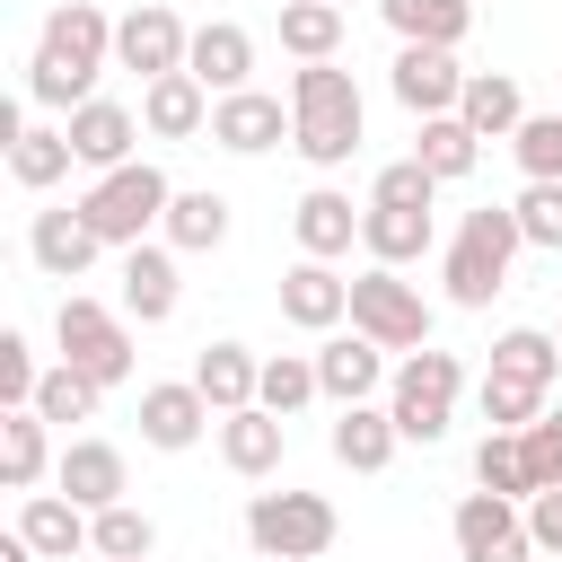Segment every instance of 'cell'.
I'll return each mask as SVG.
<instances>
[{"label":"cell","instance_id":"cell-15","mask_svg":"<svg viewBox=\"0 0 562 562\" xmlns=\"http://www.w3.org/2000/svg\"><path fill=\"white\" fill-rule=\"evenodd\" d=\"M211 422H220V413H211V395H202L193 378L140 386V439H149V448H167V457H176V448H193Z\"/></svg>","mask_w":562,"mask_h":562},{"label":"cell","instance_id":"cell-2","mask_svg":"<svg viewBox=\"0 0 562 562\" xmlns=\"http://www.w3.org/2000/svg\"><path fill=\"white\" fill-rule=\"evenodd\" d=\"M360 132H369V114H360L351 70H334V61H299V70H290V149H299L307 167H351Z\"/></svg>","mask_w":562,"mask_h":562},{"label":"cell","instance_id":"cell-32","mask_svg":"<svg viewBox=\"0 0 562 562\" xmlns=\"http://www.w3.org/2000/svg\"><path fill=\"white\" fill-rule=\"evenodd\" d=\"M70 167H79V149H70V132H53V123H26V132L9 140V176H18L26 193H53Z\"/></svg>","mask_w":562,"mask_h":562},{"label":"cell","instance_id":"cell-27","mask_svg":"<svg viewBox=\"0 0 562 562\" xmlns=\"http://www.w3.org/2000/svg\"><path fill=\"white\" fill-rule=\"evenodd\" d=\"M193 386L211 395V413H237V404H255V386H263V360H255L246 342H202V360H193Z\"/></svg>","mask_w":562,"mask_h":562},{"label":"cell","instance_id":"cell-16","mask_svg":"<svg viewBox=\"0 0 562 562\" xmlns=\"http://www.w3.org/2000/svg\"><path fill=\"white\" fill-rule=\"evenodd\" d=\"M53 483L97 518V509H114V501L132 492V465H123V448H114V439H70V448H61V465H53Z\"/></svg>","mask_w":562,"mask_h":562},{"label":"cell","instance_id":"cell-4","mask_svg":"<svg viewBox=\"0 0 562 562\" xmlns=\"http://www.w3.org/2000/svg\"><path fill=\"white\" fill-rule=\"evenodd\" d=\"M167 202H176V184L149 167V158H132V167H105L88 193H79V211H88V228L123 255V246H140L149 228H167Z\"/></svg>","mask_w":562,"mask_h":562},{"label":"cell","instance_id":"cell-41","mask_svg":"<svg viewBox=\"0 0 562 562\" xmlns=\"http://www.w3.org/2000/svg\"><path fill=\"white\" fill-rule=\"evenodd\" d=\"M509 149H518L527 184H562V114H527V123L509 132Z\"/></svg>","mask_w":562,"mask_h":562},{"label":"cell","instance_id":"cell-1","mask_svg":"<svg viewBox=\"0 0 562 562\" xmlns=\"http://www.w3.org/2000/svg\"><path fill=\"white\" fill-rule=\"evenodd\" d=\"M105 61H114V18L97 0H61L26 53V97L35 105H88Z\"/></svg>","mask_w":562,"mask_h":562},{"label":"cell","instance_id":"cell-43","mask_svg":"<svg viewBox=\"0 0 562 562\" xmlns=\"http://www.w3.org/2000/svg\"><path fill=\"white\" fill-rule=\"evenodd\" d=\"M35 386H44V369H35V351H26V334H0V413H18V404H35Z\"/></svg>","mask_w":562,"mask_h":562},{"label":"cell","instance_id":"cell-3","mask_svg":"<svg viewBox=\"0 0 562 562\" xmlns=\"http://www.w3.org/2000/svg\"><path fill=\"white\" fill-rule=\"evenodd\" d=\"M518 246H527V228H518V211H509V202L465 211V220H457V237H448V255H439L448 307H492V299L509 290V255H518Z\"/></svg>","mask_w":562,"mask_h":562},{"label":"cell","instance_id":"cell-28","mask_svg":"<svg viewBox=\"0 0 562 562\" xmlns=\"http://www.w3.org/2000/svg\"><path fill=\"white\" fill-rule=\"evenodd\" d=\"M378 18L395 26V44H465L474 26V0H378Z\"/></svg>","mask_w":562,"mask_h":562},{"label":"cell","instance_id":"cell-45","mask_svg":"<svg viewBox=\"0 0 562 562\" xmlns=\"http://www.w3.org/2000/svg\"><path fill=\"white\" fill-rule=\"evenodd\" d=\"M518 228H527V246H562V184H527L518 202Z\"/></svg>","mask_w":562,"mask_h":562},{"label":"cell","instance_id":"cell-22","mask_svg":"<svg viewBox=\"0 0 562 562\" xmlns=\"http://www.w3.org/2000/svg\"><path fill=\"white\" fill-rule=\"evenodd\" d=\"M114 281H123V316H140V325H167L176 316V290H184L176 281V246H149V237L123 246V272Z\"/></svg>","mask_w":562,"mask_h":562},{"label":"cell","instance_id":"cell-12","mask_svg":"<svg viewBox=\"0 0 562 562\" xmlns=\"http://www.w3.org/2000/svg\"><path fill=\"white\" fill-rule=\"evenodd\" d=\"M211 140H220L228 158H263V149H281V140H290V105H281V97H263V88H237V97H220V105H211Z\"/></svg>","mask_w":562,"mask_h":562},{"label":"cell","instance_id":"cell-33","mask_svg":"<svg viewBox=\"0 0 562 562\" xmlns=\"http://www.w3.org/2000/svg\"><path fill=\"white\" fill-rule=\"evenodd\" d=\"M167 246H176V255H211V246H228V193H211V184L176 193V202H167Z\"/></svg>","mask_w":562,"mask_h":562},{"label":"cell","instance_id":"cell-48","mask_svg":"<svg viewBox=\"0 0 562 562\" xmlns=\"http://www.w3.org/2000/svg\"><path fill=\"white\" fill-rule=\"evenodd\" d=\"M553 342H562V325H553Z\"/></svg>","mask_w":562,"mask_h":562},{"label":"cell","instance_id":"cell-18","mask_svg":"<svg viewBox=\"0 0 562 562\" xmlns=\"http://www.w3.org/2000/svg\"><path fill=\"white\" fill-rule=\"evenodd\" d=\"M70 149H79V167H132V140H140V114L132 105H114V97H88V105H70Z\"/></svg>","mask_w":562,"mask_h":562},{"label":"cell","instance_id":"cell-20","mask_svg":"<svg viewBox=\"0 0 562 562\" xmlns=\"http://www.w3.org/2000/svg\"><path fill=\"white\" fill-rule=\"evenodd\" d=\"M18 536L44 553V562H70V553H97V518L70 501V492H26L18 509Z\"/></svg>","mask_w":562,"mask_h":562},{"label":"cell","instance_id":"cell-44","mask_svg":"<svg viewBox=\"0 0 562 562\" xmlns=\"http://www.w3.org/2000/svg\"><path fill=\"white\" fill-rule=\"evenodd\" d=\"M518 448H527V474H536V492H553V483H562V413H536V422L518 430Z\"/></svg>","mask_w":562,"mask_h":562},{"label":"cell","instance_id":"cell-10","mask_svg":"<svg viewBox=\"0 0 562 562\" xmlns=\"http://www.w3.org/2000/svg\"><path fill=\"white\" fill-rule=\"evenodd\" d=\"M184 53H193V26H184L176 9H158V0H140V9L114 18V61L140 70V88L167 79V70H184Z\"/></svg>","mask_w":562,"mask_h":562},{"label":"cell","instance_id":"cell-46","mask_svg":"<svg viewBox=\"0 0 562 562\" xmlns=\"http://www.w3.org/2000/svg\"><path fill=\"white\" fill-rule=\"evenodd\" d=\"M527 536H536V553H553V562H562V483L527 501Z\"/></svg>","mask_w":562,"mask_h":562},{"label":"cell","instance_id":"cell-6","mask_svg":"<svg viewBox=\"0 0 562 562\" xmlns=\"http://www.w3.org/2000/svg\"><path fill=\"white\" fill-rule=\"evenodd\" d=\"M246 544L263 562H316L334 544V501L325 492H255L246 501Z\"/></svg>","mask_w":562,"mask_h":562},{"label":"cell","instance_id":"cell-47","mask_svg":"<svg viewBox=\"0 0 562 562\" xmlns=\"http://www.w3.org/2000/svg\"><path fill=\"white\" fill-rule=\"evenodd\" d=\"M0 562H44V553H35L26 536H9V544H0Z\"/></svg>","mask_w":562,"mask_h":562},{"label":"cell","instance_id":"cell-9","mask_svg":"<svg viewBox=\"0 0 562 562\" xmlns=\"http://www.w3.org/2000/svg\"><path fill=\"white\" fill-rule=\"evenodd\" d=\"M448 536H457V562H527L536 553L527 501H501V492H465L457 518H448Z\"/></svg>","mask_w":562,"mask_h":562},{"label":"cell","instance_id":"cell-25","mask_svg":"<svg viewBox=\"0 0 562 562\" xmlns=\"http://www.w3.org/2000/svg\"><path fill=\"white\" fill-rule=\"evenodd\" d=\"M290 228H299V255H351V237H360V211H351V193H334V184H307L299 202H290Z\"/></svg>","mask_w":562,"mask_h":562},{"label":"cell","instance_id":"cell-17","mask_svg":"<svg viewBox=\"0 0 562 562\" xmlns=\"http://www.w3.org/2000/svg\"><path fill=\"white\" fill-rule=\"evenodd\" d=\"M211 88L193 79V70H167V79H149L140 88V132L149 140H193V132H211Z\"/></svg>","mask_w":562,"mask_h":562},{"label":"cell","instance_id":"cell-38","mask_svg":"<svg viewBox=\"0 0 562 562\" xmlns=\"http://www.w3.org/2000/svg\"><path fill=\"white\" fill-rule=\"evenodd\" d=\"M97 404H105V386H97L88 369H70V360H53L44 386H35V413H44V422H97Z\"/></svg>","mask_w":562,"mask_h":562},{"label":"cell","instance_id":"cell-31","mask_svg":"<svg viewBox=\"0 0 562 562\" xmlns=\"http://www.w3.org/2000/svg\"><path fill=\"white\" fill-rule=\"evenodd\" d=\"M413 158H422L439 184H457V176H474V158H483V132H474L465 114H422V140H413Z\"/></svg>","mask_w":562,"mask_h":562},{"label":"cell","instance_id":"cell-5","mask_svg":"<svg viewBox=\"0 0 562 562\" xmlns=\"http://www.w3.org/2000/svg\"><path fill=\"white\" fill-rule=\"evenodd\" d=\"M457 386H465V369H457V351H404V369L386 378V413H395V430L404 439H448V413H457Z\"/></svg>","mask_w":562,"mask_h":562},{"label":"cell","instance_id":"cell-19","mask_svg":"<svg viewBox=\"0 0 562 562\" xmlns=\"http://www.w3.org/2000/svg\"><path fill=\"white\" fill-rule=\"evenodd\" d=\"M325 448H334L342 474H386L395 448H404V430H395V413H378V404H342L334 430H325Z\"/></svg>","mask_w":562,"mask_h":562},{"label":"cell","instance_id":"cell-36","mask_svg":"<svg viewBox=\"0 0 562 562\" xmlns=\"http://www.w3.org/2000/svg\"><path fill=\"white\" fill-rule=\"evenodd\" d=\"M325 395V378H316V351H272L263 360V386H255V404H272L281 422L299 413V404H316Z\"/></svg>","mask_w":562,"mask_h":562},{"label":"cell","instance_id":"cell-14","mask_svg":"<svg viewBox=\"0 0 562 562\" xmlns=\"http://www.w3.org/2000/svg\"><path fill=\"white\" fill-rule=\"evenodd\" d=\"M26 255H35V272H44V281H79V272L105 255V237H97V228H88V211L70 202V211H35Z\"/></svg>","mask_w":562,"mask_h":562},{"label":"cell","instance_id":"cell-26","mask_svg":"<svg viewBox=\"0 0 562 562\" xmlns=\"http://www.w3.org/2000/svg\"><path fill=\"white\" fill-rule=\"evenodd\" d=\"M430 237H439L430 211H386V202L360 211V246H369V263H395V272H404V263L430 255Z\"/></svg>","mask_w":562,"mask_h":562},{"label":"cell","instance_id":"cell-7","mask_svg":"<svg viewBox=\"0 0 562 562\" xmlns=\"http://www.w3.org/2000/svg\"><path fill=\"white\" fill-rule=\"evenodd\" d=\"M53 342H61V360L88 369L97 386H123V378H132V325H123V307H105V299H88V290L61 299Z\"/></svg>","mask_w":562,"mask_h":562},{"label":"cell","instance_id":"cell-35","mask_svg":"<svg viewBox=\"0 0 562 562\" xmlns=\"http://www.w3.org/2000/svg\"><path fill=\"white\" fill-rule=\"evenodd\" d=\"M492 369H501V378H536V386H553V378H562V342H553L544 325H509V334L492 342Z\"/></svg>","mask_w":562,"mask_h":562},{"label":"cell","instance_id":"cell-42","mask_svg":"<svg viewBox=\"0 0 562 562\" xmlns=\"http://www.w3.org/2000/svg\"><path fill=\"white\" fill-rule=\"evenodd\" d=\"M369 202H386V211H430V202H439V176H430L422 158H395V167H378Z\"/></svg>","mask_w":562,"mask_h":562},{"label":"cell","instance_id":"cell-37","mask_svg":"<svg viewBox=\"0 0 562 562\" xmlns=\"http://www.w3.org/2000/svg\"><path fill=\"white\" fill-rule=\"evenodd\" d=\"M474 483L501 492V501H536V474H527L518 430H483V448H474Z\"/></svg>","mask_w":562,"mask_h":562},{"label":"cell","instance_id":"cell-23","mask_svg":"<svg viewBox=\"0 0 562 562\" xmlns=\"http://www.w3.org/2000/svg\"><path fill=\"white\" fill-rule=\"evenodd\" d=\"M316 378H325L334 404H369L378 378H386V342H369L360 325H351V334H325V342H316Z\"/></svg>","mask_w":562,"mask_h":562},{"label":"cell","instance_id":"cell-29","mask_svg":"<svg viewBox=\"0 0 562 562\" xmlns=\"http://www.w3.org/2000/svg\"><path fill=\"white\" fill-rule=\"evenodd\" d=\"M457 114H465L483 140H509V132L527 123V97H518V79H509V70H465V97H457Z\"/></svg>","mask_w":562,"mask_h":562},{"label":"cell","instance_id":"cell-24","mask_svg":"<svg viewBox=\"0 0 562 562\" xmlns=\"http://www.w3.org/2000/svg\"><path fill=\"white\" fill-rule=\"evenodd\" d=\"M281 448H290V430H281V413L272 404H237V413H220V465L228 474H272L281 465Z\"/></svg>","mask_w":562,"mask_h":562},{"label":"cell","instance_id":"cell-34","mask_svg":"<svg viewBox=\"0 0 562 562\" xmlns=\"http://www.w3.org/2000/svg\"><path fill=\"white\" fill-rule=\"evenodd\" d=\"M334 44H342V0H281V53L334 61Z\"/></svg>","mask_w":562,"mask_h":562},{"label":"cell","instance_id":"cell-30","mask_svg":"<svg viewBox=\"0 0 562 562\" xmlns=\"http://www.w3.org/2000/svg\"><path fill=\"white\" fill-rule=\"evenodd\" d=\"M44 413L35 404H18V413H0V483L9 492H35L44 483V465H53V448H44Z\"/></svg>","mask_w":562,"mask_h":562},{"label":"cell","instance_id":"cell-8","mask_svg":"<svg viewBox=\"0 0 562 562\" xmlns=\"http://www.w3.org/2000/svg\"><path fill=\"white\" fill-rule=\"evenodd\" d=\"M351 325H360L369 342H386V351H422V342H430V299H422L395 263H369V272L351 281Z\"/></svg>","mask_w":562,"mask_h":562},{"label":"cell","instance_id":"cell-13","mask_svg":"<svg viewBox=\"0 0 562 562\" xmlns=\"http://www.w3.org/2000/svg\"><path fill=\"white\" fill-rule=\"evenodd\" d=\"M281 316H290L299 334H334V325L351 316V281H342L325 255H299V263L281 272Z\"/></svg>","mask_w":562,"mask_h":562},{"label":"cell","instance_id":"cell-39","mask_svg":"<svg viewBox=\"0 0 562 562\" xmlns=\"http://www.w3.org/2000/svg\"><path fill=\"white\" fill-rule=\"evenodd\" d=\"M149 553H158V518L149 509H132V501L97 509V562H149Z\"/></svg>","mask_w":562,"mask_h":562},{"label":"cell","instance_id":"cell-49","mask_svg":"<svg viewBox=\"0 0 562 562\" xmlns=\"http://www.w3.org/2000/svg\"><path fill=\"white\" fill-rule=\"evenodd\" d=\"M553 413H562V404H553Z\"/></svg>","mask_w":562,"mask_h":562},{"label":"cell","instance_id":"cell-11","mask_svg":"<svg viewBox=\"0 0 562 562\" xmlns=\"http://www.w3.org/2000/svg\"><path fill=\"white\" fill-rule=\"evenodd\" d=\"M386 88H395V105L422 123V114H457V97H465V70H457V53H448V44H395V61H386Z\"/></svg>","mask_w":562,"mask_h":562},{"label":"cell","instance_id":"cell-21","mask_svg":"<svg viewBox=\"0 0 562 562\" xmlns=\"http://www.w3.org/2000/svg\"><path fill=\"white\" fill-rule=\"evenodd\" d=\"M184 70H193L211 97H237V88L255 79V35H246L237 18H211V26H193V53H184Z\"/></svg>","mask_w":562,"mask_h":562},{"label":"cell","instance_id":"cell-40","mask_svg":"<svg viewBox=\"0 0 562 562\" xmlns=\"http://www.w3.org/2000/svg\"><path fill=\"white\" fill-rule=\"evenodd\" d=\"M544 395H553V386H536V378H501V369H483V422H492V430H527V422L544 413Z\"/></svg>","mask_w":562,"mask_h":562}]
</instances>
